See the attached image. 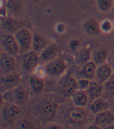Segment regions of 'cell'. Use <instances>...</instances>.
<instances>
[{"instance_id": "obj_32", "label": "cell", "mask_w": 114, "mask_h": 129, "mask_svg": "<svg viewBox=\"0 0 114 129\" xmlns=\"http://www.w3.org/2000/svg\"><path fill=\"white\" fill-rule=\"evenodd\" d=\"M7 0H0V17L7 16Z\"/></svg>"}, {"instance_id": "obj_33", "label": "cell", "mask_w": 114, "mask_h": 129, "mask_svg": "<svg viewBox=\"0 0 114 129\" xmlns=\"http://www.w3.org/2000/svg\"><path fill=\"white\" fill-rule=\"evenodd\" d=\"M79 46H80V42H79L78 40H73L70 42V44H69L70 48L72 50H77L79 47Z\"/></svg>"}, {"instance_id": "obj_41", "label": "cell", "mask_w": 114, "mask_h": 129, "mask_svg": "<svg viewBox=\"0 0 114 129\" xmlns=\"http://www.w3.org/2000/svg\"><path fill=\"white\" fill-rule=\"evenodd\" d=\"M3 53V52L2 51V48H1V46H0V56H1V55H2Z\"/></svg>"}, {"instance_id": "obj_19", "label": "cell", "mask_w": 114, "mask_h": 129, "mask_svg": "<svg viewBox=\"0 0 114 129\" xmlns=\"http://www.w3.org/2000/svg\"><path fill=\"white\" fill-rule=\"evenodd\" d=\"M72 103L76 107L85 108L89 104V98L86 90H76L71 96Z\"/></svg>"}, {"instance_id": "obj_40", "label": "cell", "mask_w": 114, "mask_h": 129, "mask_svg": "<svg viewBox=\"0 0 114 129\" xmlns=\"http://www.w3.org/2000/svg\"><path fill=\"white\" fill-rule=\"evenodd\" d=\"M112 70H113V72H114V60L112 61Z\"/></svg>"}, {"instance_id": "obj_39", "label": "cell", "mask_w": 114, "mask_h": 129, "mask_svg": "<svg viewBox=\"0 0 114 129\" xmlns=\"http://www.w3.org/2000/svg\"><path fill=\"white\" fill-rule=\"evenodd\" d=\"M104 129H114V124H112V125H109L108 127H104Z\"/></svg>"}, {"instance_id": "obj_24", "label": "cell", "mask_w": 114, "mask_h": 129, "mask_svg": "<svg viewBox=\"0 0 114 129\" xmlns=\"http://www.w3.org/2000/svg\"><path fill=\"white\" fill-rule=\"evenodd\" d=\"M91 51L89 49L84 48L79 51L75 57V63L79 66H82L88 61L91 60Z\"/></svg>"}, {"instance_id": "obj_35", "label": "cell", "mask_w": 114, "mask_h": 129, "mask_svg": "<svg viewBox=\"0 0 114 129\" xmlns=\"http://www.w3.org/2000/svg\"><path fill=\"white\" fill-rule=\"evenodd\" d=\"M87 129H104V127H102L95 123H93V124H91L88 126Z\"/></svg>"}, {"instance_id": "obj_15", "label": "cell", "mask_w": 114, "mask_h": 129, "mask_svg": "<svg viewBox=\"0 0 114 129\" xmlns=\"http://www.w3.org/2000/svg\"><path fill=\"white\" fill-rule=\"evenodd\" d=\"M12 90V95L14 104H25L30 99V93L28 90L21 84L18 85Z\"/></svg>"}, {"instance_id": "obj_9", "label": "cell", "mask_w": 114, "mask_h": 129, "mask_svg": "<svg viewBox=\"0 0 114 129\" xmlns=\"http://www.w3.org/2000/svg\"><path fill=\"white\" fill-rule=\"evenodd\" d=\"M40 54L37 52L30 50V51L24 53L22 56V67L29 73H33L34 70L39 65Z\"/></svg>"}, {"instance_id": "obj_34", "label": "cell", "mask_w": 114, "mask_h": 129, "mask_svg": "<svg viewBox=\"0 0 114 129\" xmlns=\"http://www.w3.org/2000/svg\"><path fill=\"white\" fill-rule=\"evenodd\" d=\"M56 30L58 31V33H63L65 30V26L63 23H58V25L56 26Z\"/></svg>"}, {"instance_id": "obj_18", "label": "cell", "mask_w": 114, "mask_h": 129, "mask_svg": "<svg viewBox=\"0 0 114 129\" xmlns=\"http://www.w3.org/2000/svg\"><path fill=\"white\" fill-rule=\"evenodd\" d=\"M7 15L13 18H17L24 13V5L21 0H7Z\"/></svg>"}, {"instance_id": "obj_30", "label": "cell", "mask_w": 114, "mask_h": 129, "mask_svg": "<svg viewBox=\"0 0 114 129\" xmlns=\"http://www.w3.org/2000/svg\"><path fill=\"white\" fill-rule=\"evenodd\" d=\"M77 80H78V89L84 90H87L91 81V80H88L85 77H81L79 79H77Z\"/></svg>"}, {"instance_id": "obj_23", "label": "cell", "mask_w": 114, "mask_h": 129, "mask_svg": "<svg viewBox=\"0 0 114 129\" xmlns=\"http://www.w3.org/2000/svg\"><path fill=\"white\" fill-rule=\"evenodd\" d=\"M47 46H48L47 40L43 36H41V35L38 33H35L33 35L31 50L40 54Z\"/></svg>"}, {"instance_id": "obj_16", "label": "cell", "mask_w": 114, "mask_h": 129, "mask_svg": "<svg viewBox=\"0 0 114 129\" xmlns=\"http://www.w3.org/2000/svg\"><path fill=\"white\" fill-rule=\"evenodd\" d=\"M93 123L102 127L114 124V113H112L110 110L99 113L94 116Z\"/></svg>"}, {"instance_id": "obj_10", "label": "cell", "mask_w": 114, "mask_h": 129, "mask_svg": "<svg viewBox=\"0 0 114 129\" xmlns=\"http://www.w3.org/2000/svg\"><path fill=\"white\" fill-rule=\"evenodd\" d=\"M0 24L1 27L9 33L14 34V33L21 29L26 27L24 26L25 22L20 21L17 18H13L11 16H5V17H0Z\"/></svg>"}, {"instance_id": "obj_22", "label": "cell", "mask_w": 114, "mask_h": 129, "mask_svg": "<svg viewBox=\"0 0 114 129\" xmlns=\"http://www.w3.org/2000/svg\"><path fill=\"white\" fill-rule=\"evenodd\" d=\"M30 85L32 91L35 94H40L43 93L45 87L43 78L39 77L34 75L33 74H31V76L30 77Z\"/></svg>"}, {"instance_id": "obj_25", "label": "cell", "mask_w": 114, "mask_h": 129, "mask_svg": "<svg viewBox=\"0 0 114 129\" xmlns=\"http://www.w3.org/2000/svg\"><path fill=\"white\" fill-rule=\"evenodd\" d=\"M103 97H107V99L114 98V74L103 84Z\"/></svg>"}, {"instance_id": "obj_8", "label": "cell", "mask_w": 114, "mask_h": 129, "mask_svg": "<svg viewBox=\"0 0 114 129\" xmlns=\"http://www.w3.org/2000/svg\"><path fill=\"white\" fill-rule=\"evenodd\" d=\"M67 117L73 124L82 125L88 121V114L85 108L75 106L67 111Z\"/></svg>"}, {"instance_id": "obj_27", "label": "cell", "mask_w": 114, "mask_h": 129, "mask_svg": "<svg viewBox=\"0 0 114 129\" xmlns=\"http://www.w3.org/2000/svg\"><path fill=\"white\" fill-rule=\"evenodd\" d=\"M97 6L99 11L103 12H108L112 6V0H96Z\"/></svg>"}, {"instance_id": "obj_26", "label": "cell", "mask_w": 114, "mask_h": 129, "mask_svg": "<svg viewBox=\"0 0 114 129\" xmlns=\"http://www.w3.org/2000/svg\"><path fill=\"white\" fill-rule=\"evenodd\" d=\"M108 51L106 49H98L94 52L93 55V60L97 65H100L104 63H106Z\"/></svg>"}, {"instance_id": "obj_2", "label": "cell", "mask_w": 114, "mask_h": 129, "mask_svg": "<svg viewBox=\"0 0 114 129\" xmlns=\"http://www.w3.org/2000/svg\"><path fill=\"white\" fill-rule=\"evenodd\" d=\"M13 35L19 44L20 53H25L31 50L33 35L27 27H24L16 30Z\"/></svg>"}, {"instance_id": "obj_3", "label": "cell", "mask_w": 114, "mask_h": 129, "mask_svg": "<svg viewBox=\"0 0 114 129\" xmlns=\"http://www.w3.org/2000/svg\"><path fill=\"white\" fill-rule=\"evenodd\" d=\"M0 111L3 121L7 124H11L19 118L22 111L18 104L6 101Z\"/></svg>"}, {"instance_id": "obj_1", "label": "cell", "mask_w": 114, "mask_h": 129, "mask_svg": "<svg viewBox=\"0 0 114 129\" xmlns=\"http://www.w3.org/2000/svg\"><path fill=\"white\" fill-rule=\"evenodd\" d=\"M78 90V80L72 75H64L58 84V90L64 98H71L72 93Z\"/></svg>"}, {"instance_id": "obj_12", "label": "cell", "mask_w": 114, "mask_h": 129, "mask_svg": "<svg viewBox=\"0 0 114 129\" xmlns=\"http://www.w3.org/2000/svg\"><path fill=\"white\" fill-rule=\"evenodd\" d=\"M88 98H89V104L93 101L94 100L101 98L103 96L104 90H103V84L100 82L97 81L96 80H91L90 84L86 90Z\"/></svg>"}, {"instance_id": "obj_21", "label": "cell", "mask_w": 114, "mask_h": 129, "mask_svg": "<svg viewBox=\"0 0 114 129\" xmlns=\"http://www.w3.org/2000/svg\"><path fill=\"white\" fill-rule=\"evenodd\" d=\"M97 64L91 60L82 66V77L87 78L88 80H94L96 77V73L97 69Z\"/></svg>"}, {"instance_id": "obj_7", "label": "cell", "mask_w": 114, "mask_h": 129, "mask_svg": "<svg viewBox=\"0 0 114 129\" xmlns=\"http://www.w3.org/2000/svg\"><path fill=\"white\" fill-rule=\"evenodd\" d=\"M2 44L5 52L10 56L16 57L20 54L19 44L13 34L6 33L2 38Z\"/></svg>"}, {"instance_id": "obj_28", "label": "cell", "mask_w": 114, "mask_h": 129, "mask_svg": "<svg viewBox=\"0 0 114 129\" xmlns=\"http://www.w3.org/2000/svg\"><path fill=\"white\" fill-rule=\"evenodd\" d=\"M17 129H35V126L31 121L28 119H24L19 123Z\"/></svg>"}, {"instance_id": "obj_38", "label": "cell", "mask_w": 114, "mask_h": 129, "mask_svg": "<svg viewBox=\"0 0 114 129\" xmlns=\"http://www.w3.org/2000/svg\"><path fill=\"white\" fill-rule=\"evenodd\" d=\"M5 102H6V99H5L4 94H3V93H0V110H1L2 108L3 107Z\"/></svg>"}, {"instance_id": "obj_5", "label": "cell", "mask_w": 114, "mask_h": 129, "mask_svg": "<svg viewBox=\"0 0 114 129\" xmlns=\"http://www.w3.org/2000/svg\"><path fill=\"white\" fill-rule=\"evenodd\" d=\"M21 81L22 78L20 75L15 71L4 74L0 77V93L5 94L6 93L21 84Z\"/></svg>"}, {"instance_id": "obj_11", "label": "cell", "mask_w": 114, "mask_h": 129, "mask_svg": "<svg viewBox=\"0 0 114 129\" xmlns=\"http://www.w3.org/2000/svg\"><path fill=\"white\" fill-rule=\"evenodd\" d=\"M16 57L3 52L0 56V70L4 74H9L15 71L16 68Z\"/></svg>"}, {"instance_id": "obj_36", "label": "cell", "mask_w": 114, "mask_h": 129, "mask_svg": "<svg viewBox=\"0 0 114 129\" xmlns=\"http://www.w3.org/2000/svg\"><path fill=\"white\" fill-rule=\"evenodd\" d=\"M46 129H63L61 127V126H60L59 124H51L50 125H48Z\"/></svg>"}, {"instance_id": "obj_6", "label": "cell", "mask_w": 114, "mask_h": 129, "mask_svg": "<svg viewBox=\"0 0 114 129\" xmlns=\"http://www.w3.org/2000/svg\"><path fill=\"white\" fill-rule=\"evenodd\" d=\"M38 111L43 119L52 121L56 117L58 111V104L52 100L44 99L38 104Z\"/></svg>"}, {"instance_id": "obj_42", "label": "cell", "mask_w": 114, "mask_h": 129, "mask_svg": "<svg viewBox=\"0 0 114 129\" xmlns=\"http://www.w3.org/2000/svg\"><path fill=\"white\" fill-rule=\"evenodd\" d=\"M0 129H3V128L2 127H0Z\"/></svg>"}, {"instance_id": "obj_37", "label": "cell", "mask_w": 114, "mask_h": 129, "mask_svg": "<svg viewBox=\"0 0 114 129\" xmlns=\"http://www.w3.org/2000/svg\"><path fill=\"white\" fill-rule=\"evenodd\" d=\"M109 110L114 113V98H109Z\"/></svg>"}, {"instance_id": "obj_17", "label": "cell", "mask_w": 114, "mask_h": 129, "mask_svg": "<svg viewBox=\"0 0 114 129\" xmlns=\"http://www.w3.org/2000/svg\"><path fill=\"white\" fill-rule=\"evenodd\" d=\"M82 28L86 34L91 37H96L102 32L99 22L94 18L89 17L82 23Z\"/></svg>"}, {"instance_id": "obj_43", "label": "cell", "mask_w": 114, "mask_h": 129, "mask_svg": "<svg viewBox=\"0 0 114 129\" xmlns=\"http://www.w3.org/2000/svg\"><path fill=\"white\" fill-rule=\"evenodd\" d=\"M0 27H1V24H0Z\"/></svg>"}, {"instance_id": "obj_20", "label": "cell", "mask_w": 114, "mask_h": 129, "mask_svg": "<svg viewBox=\"0 0 114 129\" xmlns=\"http://www.w3.org/2000/svg\"><path fill=\"white\" fill-rule=\"evenodd\" d=\"M59 53L58 46L54 43L48 44L43 51L40 53V59L44 62H49L58 57Z\"/></svg>"}, {"instance_id": "obj_14", "label": "cell", "mask_w": 114, "mask_h": 129, "mask_svg": "<svg viewBox=\"0 0 114 129\" xmlns=\"http://www.w3.org/2000/svg\"><path fill=\"white\" fill-rule=\"evenodd\" d=\"M113 74L114 72L112 66L106 62L97 66L95 80L103 84Z\"/></svg>"}, {"instance_id": "obj_29", "label": "cell", "mask_w": 114, "mask_h": 129, "mask_svg": "<svg viewBox=\"0 0 114 129\" xmlns=\"http://www.w3.org/2000/svg\"><path fill=\"white\" fill-rule=\"evenodd\" d=\"M34 75H36L39 77L41 78H44L48 74H47V70L46 68H45L44 65H38L37 67V68L34 70V71L33 73Z\"/></svg>"}, {"instance_id": "obj_31", "label": "cell", "mask_w": 114, "mask_h": 129, "mask_svg": "<svg viewBox=\"0 0 114 129\" xmlns=\"http://www.w3.org/2000/svg\"><path fill=\"white\" fill-rule=\"evenodd\" d=\"M100 26H101L102 32L104 33H109L112 29V24L109 20H104L100 24Z\"/></svg>"}, {"instance_id": "obj_13", "label": "cell", "mask_w": 114, "mask_h": 129, "mask_svg": "<svg viewBox=\"0 0 114 129\" xmlns=\"http://www.w3.org/2000/svg\"><path fill=\"white\" fill-rule=\"evenodd\" d=\"M89 111L94 115L109 110V100L105 97L99 98L88 104Z\"/></svg>"}, {"instance_id": "obj_4", "label": "cell", "mask_w": 114, "mask_h": 129, "mask_svg": "<svg viewBox=\"0 0 114 129\" xmlns=\"http://www.w3.org/2000/svg\"><path fill=\"white\" fill-rule=\"evenodd\" d=\"M44 66L47 70V74L52 77H61L65 74L67 70L66 62L58 57L46 63Z\"/></svg>"}]
</instances>
